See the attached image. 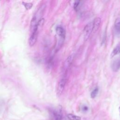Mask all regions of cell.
I'll list each match as a JSON object with an SVG mask.
<instances>
[{"mask_svg":"<svg viewBox=\"0 0 120 120\" xmlns=\"http://www.w3.org/2000/svg\"><path fill=\"white\" fill-rule=\"evenodd\" d=\"M67 117L69 120H81V117L72 114H68Z\"/></svg>","mask_w":120,"mask_h":120,"instance_id":"12","label":"cell"},{"mask_svg":"<svg viewBox=\"0 0 120 120\" xmlns=\"http://www.w3.org/2000/svg\"><path fill=\"white\" fill-rule=\"evenodd\" d=\"M120 55V43L117 45V46L113 49L111 54V57H113L116 55Z\"/></svg>","mask_w":120,"mask_h":120,"instance_id":"10","label":"cell"},{"mask_svg":"<svg viewBox=\"0 0 120 120\" xmlns=\"http://www.w3.org/2000/svg\"><path fill=\"white\" fill-rule=\"evenodd\" d=\"M93 30V22H90L87 24L83 29V37L85 41L87 40L90 38Z\"/></svg>","mask_w":120,"mask_h":120,"instance_id":"3","label":"cell"},{"mask_svg":"<svg viewBox=\"0 0 120 120\" xmlns=\"http://www.w3.org/2000/svg\"><path fill=\"white\" fill-rule=\"evenodd\" d=\"M23 4L24 6V7H25V8L26 9H29L30 8H31L32 6V3H30L23 2Z\"/></svg>","mask_w":120,"mask_h":120,"instance_id":"14","label":"cell"},{"mask_svg":"<svg viewBox=\"0 0 120 120\" xmlns=\"http://www.w3.org/2000/svg\"><path fill=\"white\" fill-rule=\"evenodd\" d=\"M45 8V5L42 4L34 14L30 22L31 31H32L34 29L38 21L42 18V17L44 15Z\"/></svg>","mask_w":120,"mask_h":120,"instance_id":"1","label":"cell"},{"mask_svg":"<svg viewBox=\"0 0 120 120\" xmlns=\"http://www.w3.org/2000/svg\"><path fill=\"white\" fill-rule=\"evenodd\" d=\"M101 18L99 17H97L96 18L93 22V30H92V32L95 33L99 28L100 23H101Z\"/></svg>","mask_w":120,"mask_h":120,"instance_id":"7","label":"cell"},{"mask_svg":"<svg viewBox=\"0 0 120 120\" xmlns=\"http://www.w3.org/2000/svg\"><path fill=\"white\" fill-rule=\"evenodd\" d=\"M56 32L59 36L64 38L65 37V31L63 28L60 26L57 27L56 28Z\"/></svg>","mask_w":120,"mask_h":120,"instance_id":"9","label":"cell"},{"mask_svg":"<svg viewBox=\"0 0 120 120\" xmlns=\"http://www.w3.org/2000/svg\"><path fill=\"white\" fill-rule=\"evenodd\" d=\"M98 88L97 87L95 89H94V90L91 92V93L90 94L91 98H95L97 96V95L98 93Z\"/></svg>","mask_w":120,"mask_h":120,"instance_id":"13","label":"cell"},{"mask_svg":"<svg viewBox=\"0 0 120 120\" xmlns=\"http://www.w3.org/2000/svg\"><path fill=\"white\" fill-rule=\"evenodd\" d=\"M88 107H87V106H83V108H82V110H83V111H87L88 110Z\"/></svg>","mask_w":120,"mask_h":120,"instance_id":"16","label":"cell"},{"mask_svg":"<svg viewBox=\"0 0 120 120\" xmlns=\"http://www.w3.org/2000/svg\"><path fill=\"white\" fill-rule=\"evenodd\" d=\"M114 27L116 31L120 33V18H117L115 20Z\"/></svg>","mask_w":120,"mask_h":120,"instance_id":"11","label":"cell"},{"mask_svg":"<svg viewBox=\"0 0 120 120\" xmlns=\"http://www.w3.org/2000/svg\"><path fill=\"white\" fill-rule=\"evenodd\" d=\"M52 115L54 120H61L62 115L60 110H54L52 112Z\"/></svg>","mask_w":120,"mask_h":120,"instance_id":"8","label":"cell"},{"mask_svg":"<svg viewBox=\"0 0 120 120\" xmlns=\"http://www.w3.org/2000/svg\"><path fill=\"white\" fill-rule=\"evenodd\" d=\"M111 68L114 72H117L120 68V58L114 60L111 64Z\"/></svg>","mask_w":120,"mask_h":120,"instance_id":"6","label":"cell"},{"mask_svg":"<svg viewBox=\"0 0 120 120\" xmlns=\"http://www.w3.org/2000/svg\"><path fill=\"white\" fill-rule=\"evenodd\" d=\"M79 3H80V1H75V3L74 4V8L75 10H76L77 8L78 7L79 5Z\"/></svg>","mask_w":120,"mask_h":120,"instance_id":"15","label":"cell"},{"mask_svg":"<svg viewBox=\"0 0 120 120\" xmlns=\"http://www.w3.org/2000/svg\"><path fill=\"white\" fill-rule=\"evenodd\" d=\"M73 59V55H70L68 56L67 59L65 60L64 64H63V72L64 73H66L67 71L68 70V69L69 68L72 60Z\"/></svg>","mask_w":120,"mask_h":120,"instance_id":"5","label":"cell"},{"mask_svg":"<svg viewBox=\"0 0 120 120\" xmlns=\"http://www.w3.org/2000/svg\"><path fill=\"white\" fill-rule=\"evenodd\" d=\"M39 32V30L36 26L35 27L34 29L31 31V35L29 39V44L30 46H32L34 45L37 42Z\"/></svg>","mask_w":120,"mask_h":120,"instance_id":"2","label":"cell"},{"mask_svg":"<svg viewBox=\"0 0 120 120\" xmlns=\"http://www.w3.org/2000/svg\"><path fill=\"white\" fill-rule=\"evenodd\" d=\"M66 82L67 79L65 77H63L60 80L57 88V94L58 95H60L62 93L66 83Z\"/></svg>","mask_w":120,"mask_h":120,"instance_id":"4","label":"cell"}]
</instances>
